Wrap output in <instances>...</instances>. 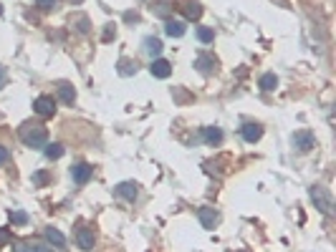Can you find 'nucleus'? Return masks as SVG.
<instances>
[{
    "label": "nucleus",
    "instance_id": "6ab92c4d",
    "mask_svg": "<svg viewBox=\"0 0 336 252\" xmlns=\"http://www.w3.org/2000/svg\"><path fill=\"white\" fill-rule=\"evenodd\" d=\"M258 86H260L263 91H273L275 86H278V78H275V73H263V76H260V81H258Z\"/></svg>",
    "mask_w": 336,
    "mask_h": 252
},
{
    "label": "nucleus",
    "instance_id": "4be33fe9",
    "mask_svg": "<svg viewBox=\"0 0 336 252\" xmlns=\"http://www.w3.org/2000/svg\"><path fill=\"white\" fill-rule=\"evenodd\" d=\"M197 38H200V43H213V40H215V31H213V28L200 26V28H197Z\"/></svg>",
    "mask_w": 336,
    "mask_h": 252
},
{
    "label": "nucleus",
    "instance_id": "2f4dec72",
    "mask_svg": "<svg viewBox=\"0 0 336 252\" xmlns=\"http://www.w3.org/2000/svg\"><path fill=\"white\" fill-rule=\"evenodd\" d=\"M71 3H73V5H79V3H84V0H71Z\"/></svg>",
    "mask_w": 336,
    "mask_h": 252
},
{
    "label": "nucleus",
    "instance_id": "2eb2a0df",
    "mask_svg": "<svg viewBox=\"0 0 336 252\" xmlns=\"http://www.w3.org/2000/svg\"><path fill=\"white\" fill-rule=\"evenodd\" d=\"M202 139H205L208 146H217V144L222 141V131H220L217 126H208V129L202 131Z\"/></svg>",
    "mask_w": 336,
    "mask_h": 252
},
{
    "label": "nucleus",
    "instance_id": "c756f323",
    "mask_svg": "<svg viewBox=\"0 0 336 252\" xmlns=\"http://www.w3.org/2000/svg\"><path fill=\"white\" fill-rule=\"evenodd\" d=\"M8 159H10V154H8V149H5V146H0V164H5Z\"/></svg>",
    "mask_w": 336,
    "mask_h": 252
},
{
    "label": "nucleus",
    "instance_id": "c85d7f7f",
    "mask_svg": "<svg viewBox=\"0 0 336 252\" xmlns=\"http://www.w3.org/2000/svg\"><path fill=\"white\" fill-rule=\"evenodd\" d=\"M154 13H157V15H167V13H170V5H167V3H157Z\"/></svg>",
    "mask_w": 336,
    "mask_h": 252
},
{
    "label": "nucleus",
    "instance_id": "412c9836",
    "mask_svg": "<svg viewBox=\"0 0 336 252\" xmlns=\"http://www.w3.org/2000/svg\"><path fill=\"white\" fill-rule=\"evenodd\" d=\"M63 144H46V157L48 159H61L63 157Z\"/></svg>",
    "mask_w": 336,
    "mask_h": 252
},
{
    "label": "nucleus",
    "instance_id": "423d86ee",
    "mask_svg": "<svg viewBox=\"0 0 336 252\" xmlns=\"http://www.w3.org/2000/svg\"><path fill=\"white\" fill-rule=\"evenodd\" d=\"M76 245L81 247V250H94V245H96V235H94V229L89 227H79L76 229Z\"/></svg>",
    "mask_w": 336,
    "mask_h": 252
},
{
    "label": "nucleus",
    "instance_id": "bb28decb",
    "mask_svg": "<svg viewBox=\"0 0 336 252\" xmlns=\"http://www.w3.org/2000/svg\"><path fill=\"white\" fill-rule=\"evenodd\" d=\"M114 35H117V28H114V23H109V26L104 28V35H101V40H104V43H109V40H111Z\"/></svg>",
    "mask_w": 336,
    "mask_h": 252
},
{
    "label": "nucleus",
    "instance_id": "7c9ffc66",
    "mask_svg": "<svg viewBox=\"0 0 336 252\" xmlns=\"http://www.w3.org/2000/svg\"><path fill=\"white\" fill-rule=\"evenodd\" d=\"M3 81H5V76H3V68H0V89H3Z\"/></svg>",
    "mask_w": 336,
    "mask_h": 252
},
{
    "label": "nucleus",
    "instance_id": "393cba45",
    "mask_svg": "<svg viewBox=\"0 0 336 252\" xmlns=\"http://www.w3.org/2000/svg\"><path fill=\"white\" fill-rule=\"evenodd\" d=\"M10 222H13V224H26V222H28V215L21 212V209H15V212H10Z\"/></svg>",
    "mask_w": 336,
    "mask_h": 252
},
{
    "label": "nucleus",
    "instance_id": "ddd939ff",
    "mask_svg": "<svg viewBox=\"0 0 336 252\" xmlns=\"http://www.w3.org/2000/svg\"><path fill=\"white\" fill-rule=\"evenodd\" d=\"M59 98H61L63 103L71 106V103L76 101V89H73L68 81H61V83H59Z\"/></svg>",
    "mask_w": 336,
    "mask_h": 252
},
{
    "label": "nucleus",
    "instance_id": "cd10ccee",
    "mask_svg": "<svg viewBox=\"0 0 336 252\" xmlns=\"http://www.w3.org/2000/svg\"><path fill=\"white\" fill-rule=\"evenodd\" d=\"M35 5H38L41 10H53V8L59 5V0H35Z\"/></svg>",
    "mask_w": 336,
    "mask_h": 252
},
{
    "label": "nucleus",
    "instance_id": "aec40b11",
    "mask_svg": "<svg viewBox=\"0 0 336 252\" xmlns=\"http://www.w3.org/2000/svg\"><path fill=\"white\" fill-rule=\"evenodd\" d=\"M117 71H119L122 76H134V73H137V61L122 58V61H119V66H117Z\"/></svg>",
    "mask_w": 336,
    "mask_h": 252
},
{
    "label": "nucleus",
    "instance_id": "39448f33",
    "mask_svg": "<svg viewBox=\"0 0 336 252\" xmlns=\"http://www.w3.org/2000/svg\"><path fill=\"white\" fill-rule=\"evenodd\" d=\"M91 174H94V166L91 164H86V161L71 166V179H73L76 184H86V182L91 179Z\"/></svg>",
    "mask_w": 336,
    "mask_h": 252
},
{
    "label": "nucleus",
    "instance_id": "f3484780",
    "mask_svg": "<svg viewBox=\"0 0 336 252\" xmlns=\"http://www.w3.org/2000/svg\"><path fill=\"white\" fill-rule=\"evenodd\" d=\"M46 240H48L51 245H56V247H66V237H63L56 227H46Z\"/></svg>",
    "mask_w": 336,
    "mask_h": 252
},
{
    "label": "nucleus",
    "instance_id": "dca6fc26",
    "mask_svg": "<svg viewBox=\"0 0 336 252\" xmlns=\"http://www.w3.org/2000/svg\"><path fill=\"white\" fill-rule=\"evenodd\" d=\"M164 33H167L170 38H180V35H184V23L182 20H172V18H170V20L164 23Z\"/></svg>",
    "mask_w": 336,
    "mask_h": 252
},
{
    "label": "nucleus",
    "instance_id": "1a4fd4ad",
    "mask_svg": "<svg viewBox=\"0 0 336 252\" xmlns=\"http://www.w3.org/2000/svg\"><path fill=\"white\" fill-rule=\"evenodd\" d=\"M150 73H152L154 78H170V73H172V63L164 61V58H154L152 66H150Z\"/></svg>",
    "mask_w": 336,
    "mask_h": 252
},
{
    "label": "nucleus",
    "instance_id": "a878e982",
    "mask_svg": "<svg viewBox=\"0 0 336 252\" xmlns=\"http://www.w3.org/2000/svg\"><path fill=\"white\" fill-rule=\"evenodd\" d=\"M8 242H13V232L8 227H0V247H5Z\"/></svg>",
    "mask_w": 336,
    "mask_h": 252
},
{
    "label": "nucleus",
    "instance_id": "4468645a",
    "mask_svg": "<svg viewBox=\"0 0 336 252\" xmlns=\"http://www.w3.org/2000/svg\"><path fill=\"white\" fill-rule=\"evenodd\" d=\"M260 136H263V126H258V124H245L243 126V139L248 144H255Z\"/></svg>",
    "mask_w": 336,
    "mask_h": 252
},
{
    "label": "nucleus",
    "instance_id": "f8f14e48",
    "mask_svg": "<svg viewBox=\"0 0 336 252\" xmlns=\"http://www.w3.org/2000/svg\"><path fill=\"white\" fill-rule=\"evenodd\" d=\"M15 252H48V247L38 240H23L15 245Z\"/></svg>",
    "mask_w": 336,
    "mask_h": 252
},
{
    "label": "nucleus",
    "instance_id": "9b49d317",
    "mask_svg": "<svg viewBox=\"0 0 336 252\" xmlns=\"http://www.w3.org/2000/svg\"><path fill=\"white\" fill-rule=\"evenodd\" d=\"M117 194L124 197L126 202H134V199L139 197V187H137L134 182H122V184H117Z\"/></svg>",
    "mask_w": 336,
    "mask_h": 252
},
{
    "label": "nucleus",
    "instance_id": "9d476101",
    "mask_svg": "<svg viewBox=\"0 0 336 252\" xmlns=\"http://www.w3.org/2000/svg\"><path fill=\"white\" fill-rule=\"evenodd\" d=\"M180 8H182V13H184L187 20H200V15H202V5L195 3V0H184Z\"/></svg>",
    "mask_w": 336,
    "mask_h": 252
},
{
    "label": "nucleus",
    "instance_id": "20e7f679",
    "mask_svg": "<svg viewBox=\"0 0 336 252\" xmlns=\"http://www.w3.org/2000/svg\"><path fill=\"white\" fill-rule=\"evenodd\" d=\"M293 146L301 152V154H306V152H311L313 146H316V136L311 134V131H296L293 134Z\"/></svg>",
    "mask_w": 336,
    "mask_h": 252
},
{
    "label": "nucleus",
    "instance_id": "6e6552de",
    "mask_svg": "<svg viewBox=\"0 0 336 252\" xmlns=\"http://www.w3.org/2000/svg\"><path fill=\"white\" fill-rule=\"evenodd\" d=\"M197 220H200V224H202L205 229H215V224L220 222V215L215 212L213 207H200V212H197Z\"/></svg>",
    "mask_w": 336,
    "mask_h": 252
},
{
    "label": "nucleus",
    "instance_id": "7ed1b4c3",
    "mask_svg": "<svg viewBox=\"0 0 336 252\" xmlns=\"http://www.w3.org/2000/svg\"><path fill=\"white\" fill-rule=\"evenodd\" d=\"M33 111H35L38 116H43V119H51V116L56 114V101H53L51 96H38L35 103H33Z\"/></svg>",
    "mask_w": 336,
    "mask_h": 252
},
{
    "label": "nucleus",
    "instance_id": "5701e85b",
    "mask_svg": "<svg viewBox=\"0 0 336 252\" xmlns=\"http://www.w3.org/2000/svg\"><path fill=\"white\" fill-rule=\"evenodd\" d=\"M71 23L76 26L79 33H89V18L86 15H76V18H71Z\"/></svg>",
    "mask_w": 336,
    "mask_h": 252
},
{
    "label": "nucleus",
    "instance_id": "473e14b6",
    "mask_svg": "<svg viewBox=\"0 0 336 252\" xmlns=\"http://www.w3.org/2000/svg\"><path fill=\"white\" fill-rule=\"evenodd\" d=\"M0 15H3V5H0Z\"/></svg>",
    "mask_w": 336,
    "mask_h": 252
},
{
    "label": "nucleus",
    "instance_id": "f257e3e1",
    "mask_svg": "<svg viewBox=\"0 0 336 252\" xmlns=\"http://www.w3.org/2000/svg\"><path fill=\"white\" fill-rule=\"evenodd\" d=\"M18 134H21V141H23L26 146H31V149H43L46 141H48L46 126L38 124V121H26V124L18 129Z\"/></svg>",
    "mask_w": 336,
    "mask_h": 252
},
{
    "label": "nucleus",
    "instance_id": "0eeeda50",
    "mask_svg": "<svg viewBox=\"0 0 336 252\" xmlns=\"http://www.w3.org/2000/svg\"><path fill=\"white\" fill-rule=\"evenodd\" d=\"M195 68H197L202 76H210V73L217 71V61H215V56H210V53H200V56L195 58Z\"/></svg>",
    "mask_w": 336,
    "mask_h": 252
},
{
    "label": "nucleus",
    "instance_id": "a211bd4d",
    "mask_svg": "<svg viewBox=\"0 0 336 252\" xmlns=\"http://www.w3.org/2000/svg\"><path fill=\"white\" fill-rule=\"evenodd\" d=\"M144 51H147L152 58L154 56H159V53H162V40H159V38H152V35L144 38Z\"/></svg>",
    "mask_w": 336,
    "mask_h": 252
},
{
    "label": "nucleus",
    "instance_id": "f03ea898",
    "mask_svg": "<svg viewBox=\"0 0 336 252\" xmlns=\"http://www.w3.org/2000/svg\"><path fill=\"white\" fill-rule=\"evenodd\" d=\"M308 194H311V199H313V204H316V209H319L321 215L329 217V215L334 212V199H331V194L321 187V184H313V187L308 189Z\"/></svg>",
    "mask_w": 336,
    "mask_h": 252
},
{
    "label": "nucleus",
    "instance_id": "b1692460",
    "mask_svg": "<svg viewBox=\"0 0 336 252\" xmlns=\"http://www.w3.org/2000/svg\"><path fill=\"white\" fill-rule=\"evenodd\" d=\"M48 179H51V177H48V172H35V174L31 177L33 187H46V184H48Z\"/></svg>",
    "mask_w": 336,
    "mask_h": 252
}]
</instances>
